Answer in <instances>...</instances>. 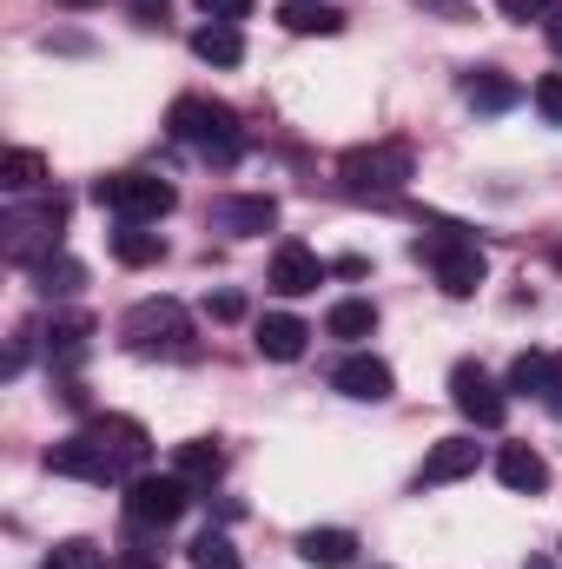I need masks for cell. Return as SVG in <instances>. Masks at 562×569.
Here are the masks:
<instances>
[{"label":"cell","instance_id":"cell-2","mask_svg":"<svg viewBox=\"0 0 562 569\" xmlns=\"http://www.w3.org/2000/svg\"><path fill=\"white\" fill-rule=\"evenodd\" d=\"M60 226H67V199L60 192H40V199H13L7 212H0V252L13 259V266H40V259H53L60 252Z\"/></svg>","mask_w":562,"mask_h":569},{"label":"cell","instance_id":"cell-5","mask_svg":"<svg viewBox=\"0 0 562 569\" xmlns=\"http://www.w3.org/2000/svg\"><path fill=\"white\" fill-rule=\"evenodd\" d=\"M93 199H100L120 226H159V219L179 206V192H172L165 179H152V172H107V179H93Z\"/></svg>","mask_w":562,"mask_h":569},{"label":"cell","instance_id":"cell-33","mask_svg":"<svg viewBox=\"0 0 562 569\" xmlns=\"http://www.w3.org/2000/svg\"><path fill=\"white\" fill-rule=\"evenodd\" d=\"M239 311H245V298H239V291H219V298H212V318H225V325H232Z\"/></svg>","mask_w":562,"mask_h":569},{"label":"cell","instance_id":"cell-28","mask_svg":"<svg viewBox=\"0 0 562 569\" xmlns=\"http://www.w3.org/2000/svg\"><path fill=\"white\" fill-rule=\"evenodd\" d=\"M192 569H239L232 537H225V530H205V537H192Z\"/></svg>","mask_w":562,"mask_h":569},{"label":"cell","instance_id":"cell-17","mask_svg":"<svg viewBox=\"0 0 562 569\" xmlns=\"http://www.w3.org/2000/svg\"><path fill=\"white\" fill-rule=\"evenodd\" d=\"M172 470H179L192 490H212V483H219V470H225V450H219L212 437H192V443H179V450H172Z\"/></svg>","mask_w":562,"mask_h":569},{"label":"cell","instance_id":"cell-3","mask_svg":"<svg viewBox=\"0 0 562 569\" xmlns=\"http://www.w3.org/2000/svg\"><path fill=\"white\" fill-rule=\"evenodd\" d=\"M338 179L351 199H398L411 179H418V159L404 140H371V146H351L338 159Z\"/></svg>","mask_w":562,"mask_h":569},{"label":"cell","instance_id":"cell-4","mask_svg":"<svg viewBox=\"0 0 562 569\" xmlns=\"http://www.w3.org/2000/svg\"><path fill=\"white\" fill-rule=\"evenodd\" d=\"M172 140L192 146V152L212 159V166H239L245 127H239V113L219 107V100H179V107H172Z\"/></svg>","mask_w":562,"mask_h":569},{"label":"cell","instance_id":"cell-20","mask_svg":"<svg viewBox=\"0 0 562 569\" xmlns=\"http://www.w3.org/2000/svg\"><path fill=\"white\" fill-rule=\"evenodd\" d=\"M87 338H93V325H87L80 311L53 318V325H47V351H53V365H67V371H73V365L87 358Z\"/></svg>","mask_w":562,"mask_h":569},{"label":"cell","instance_id":"cell-26","mask_svg":"<svg viewBox=\"0 0 562 569\" xmlns=\"http://www.w3.org/2000/svg\"><path fill=\"white\" fill-rule=\"evenodd\" d=\"M40 179H47V166H40V152H27V146H13V152L0 159V186H7L13 199H20V192H33Z\"/></svg>","mask_w":562,"mask_h":569},{"label":"cell","instance_id":"cell-31","mask_svg":"<svg viewBox=\"0 0 562 569\" xmlns=\"http://www.w3.org/2000/svg\"><path fill=\"white\" fill-rule=\"evenodd\" d=\"M120 569H165V557H159V550L145 543V530H133V543L120 550Z\"/></svg>","mask_w":562,"mask_h":569},{"label":"cell","instance_id":"cell-29","mask_svg":"<svg viewBox=\"0 0 562 569\" xmlns=\"http://www.w3.org/2000/svg\"><path fill=\"white\" fill-rule=\"evenodd\" d=\"M40 569H107V557H100L87 537H67V543H53V550H47V563H40Z\"/></svg>","mask_w":562,"mask_h":569},{"label":"cell","instance_id":"cell-11","mask_svg":"<svg viewBox=\"0 0 562 569\" xmlns=\"http://www.w3.org/2000/svg\"><path fill=\"white\" fill-rule=\"evenodd\" d=\"M324 259L311 252V246H298V239H284L279 252H272V272H265V284L279 291V298H304V291H318L324 284Z\"/></svg>","mask_w":562,"mask_h":569},{"label":"cell","instance_id":"cell-37","mask_svg":"<svg viewBox=\"0 0 562 569\" xmlns=\"http://www.w3.org/2000/svg\"><path fill=\"white\" fill-rule=\"evenodd\" d=\"M530 569H556V563H543V557H536V563H530Z\"/></svg>","mask_w":562,"mask_h":569},{"label":"cell","instance_id":"cell-30","mask_svg":"<svg viewBox=\"0 0 562 569\" xmlns=\"http://www.w3.org/2000/svg\"><path fill=\"white\" fill-rule=\"evenodd\" d=\"M530 100H536V113H543L550 127H562V73H543V80L530 87Z\"/></svg>","mask_w":562,"mask_h":569},{"label":"cell","instance_id":"cell-6","mask_svg":"<svg viewBox=\"0 0 562 569\" xmlns=\"http://www.w3.org/2000/svg\"><path fill=\"white\" fill-rule=\"evenodd\" d=\"M192 497H199V490H192L179 470H165V477L140 470V477L127 483V523L145 530V537H159V530H172V523L192 510Z\"/></svg>","mask_w":562,"mask_h":569},{"label":"cell","instance_id":"cell-19","mask_svg":"<svg viewBox=\"0 0 562 569\" xmlns=\"http://www.w3.org/2000/svg\"><path fill=\"white\" fill-rule=\"evenodd\" d=\"M192 53H199L205 67H239V60H245V33L225 27V20H205V27L192 33Z\"/></svg>","mask_w":562,"mask_h":569},{"label":"cell","instance_id":"cell-32","mask_svg":"<svg viewBox=\"0 0 562 569\" xmlns=\"http://www.w3.org/2000/svg\"><path fill=\"white\" fill-rule=\"evenodd\" d=\"M199 13H205V20H225V27H239V20L252 13V0H199Z\"/></svg>","mask_w":562,"mask_h":569},{"label":"cell","instance_id":"cell-10","mask_svg":"<svg viewBox=\"0 0 562 569\" xmlns=\"http://www.w3.org/2000/svg\"><path fill=\"white\" fill-rule=\"evenodd\" d=\"M87 437H93V443H100V450L127 470V483L140 477L145 457H152V437H145L140 418H113V411H107V418H93V425H87Z\"/></svg>","mask_w":562,"mask_h":569},{"label":"cell","instance_id":"cell-25","mask_svg":"<svg viewBox=\"0 0 562 569\" xmlns=\"http://www.w3.org/2000/svg\"><path fill=\"white\" fill-rule=\"evenodd\" d=\"M324 331H331V338H371V331H378V305H364V298H344V305H331Z\"/></svg>","mask_w":562,"mask_h":569},{"label":"cell","instance_id":"cell-12","mask_svg":"<svg viewBox=\"0 0 562 569\" xmlns=\"http://www.w3.org/2000/svg\"><path fill=\"white\" fill-rule=\"evenodd\" d=\"M331 385H338L351 405H384L398 378H391V365H384V358H371V351H351V358L331 371Z\"/></svg>","mask_w":562,"mask_h":569},{"label":"cell","instance_id":"cell-34","mask_svg":"<svg viewBox=\"0 0 562 569\" xmlns=\"http://www.w3.org/2000/svg\"><path fill=\"white\" fill-rule=\"evenodd\" d=\"M503 13H510V20H543L550 7H543V0H503Z\"/></svg>","mask_w":562,"mask_h":569},{"label":"cell","instance_id":"cell-7","mask_svg":"<svg viewBox=\"0 0 562 569\" xmlns=\"http://www.w3.org/2000/svg\"><path fill=\"white\" fill-rule=\"evenodd\" d=\"M418 259L436 272V284H443L450 298H470V291L483 284V272H490V259H483V246H476L470 232H423Z\"/></svg>","mask_w":562,"mask_h":569},{"label":"cell","instance_id":"cell-18","mask_svg":"<svg viewBox=\"0 0 562 569\" xmlns=\"http://www.w3.org/2000/svg\"><path fill=\"white\" fill-rule=\"evenodd\" d=\"M298 557L311 569H351L358 563V537L351 530H304L298 537Z\"/></svg>","mask_w":562,"mask_h":569},{"label":"cell","instance_id":"cell-14","mask_svg":"<svg viewBox=\"0 0 562 569\" xmlns=\"http://www.w3.org/2000/svg\"><path fill=\"white\" fill-rule=\"evenodd\" d=\"M212 219H219V232L252 239V232H272V226H279V199H265V192H252V199H219Z\"/></svg>","mask_w":562,"mask_h":569},{"label":"cell","instance_id":"cell-16","mask_svg":"<svg viewBox=\"0 0 562 569\" xmlns=\"http://www.w3.org/2000/svg\"><path fill=\"white\" fill-rule=\"evenodd\" d=\"M496 477H503L510 490H523V497L550 490V463H543L530 443H503V450H496Z\"/></svg>","mask_w":562,"mask_h":569},{"label":"cell","instance_id":"cell-8","mask_svg":"<svg viewBox=\"0 0 562 569\" xmlns=\"http://www.w3.org/2000/svg\"><path fill=\"white\" fill-rule=\"evenodd\" d=\"M450 405H456L476 430H496L510 418V398H503V385H496L483 365H456V371H450Z\"/></svg>","mask_w":562,"mask_h":569},{"label":"cell","instance_id":"cell-27","mask_svg":"<svg viewBox=\"0 0 562 569\" xmlns=\"http://www.w3.org/2000/svg\"><path fill=\"white\" fill-rule=\"evenodd\" d=\"M80 279H87V272H80L67 252H53V259H40V266H33V284H40L47 298H67V291H80Z\"/></svg>","mask_w":562,"mask_h":569},{"label":"cell","instance_id":"cell-15","mask_svg":"<svg viewBox=\"0 0 562 569\" xmlns=\"http://www.w3.org/2000/svg\"><path fill=\"white\" fill-rule=\"evenodd\" d=\"M304 345H311V325H304V318H291V311L259 318V351H265L272 365H298V358H304Z\"/></svg>","mask_w":562,"mask_h":569},{"label":"cell","instance_id":"cell-22","mask_svg":"<svg viewBox=\"0 0 562 569\" xmlns=\"http://www.w3.org/2000/svg\"><path fill=\"white\" fill-rule=\"evenodd\" d=\"M463 93H470V107H483V113H503V107H516L523 93H516V80H503V73H490V67H476L470 80H463Z\"/></svg>","mask_w":562,"mask_h":569},{"label":"cell","instance_id":"cell-21","mask_svg":"<svg viewBox=\"0 0 562 569\" xmlns=\"http://www.w3.org/2000/svg\"><path fill=\"white\" fill-rule=\"evenodd\" d=\"M279 20L291 33H344V13H338L331 0H284Z\"/></svg>","mask_w":562,"mask_h":569},{"label":"cell","instance_id":"cell-36","mask_svg":"<svg viewBox=\"0 0 562 569\" xmlns=\"http://www.w3.org/2000/svg\"><path fill=\"white\" fill-rule=\"evenodd\" d=\"M133 13H140L145 27H152V20H159V13H165V0H133Z\"/></svg>","mask_w":562,"mask_h":569},{"label":"cell","instance_id":"cell-13","mask_svg":"<svg viewBox=\"0 0 562 569\" xmlns=\"http://www.w3.org/2000/svg\"><path fill=\"white\" fill-rule=\"evenodd\" d=\"M476 437H436L430 443V457H423V470H418V490H436V483H456V477H470L476 470Z\"/></svg>","mask_w":562,"mask_h":569},{"label":"cell","instance_id":"cell-9","mask_svg":"<svg viewBox=\"0 0 562 569\" xmlns=\"http://www.w3.org/2000/svg\"><path fill=\"white\" fill-rule=\"evenodd\" d=\"M47 470H53V477H80V483H127V470H120L87 430L67 437V443H53V450H47Z\"/></svg>","mask_w":562,"mask_h":569},{"label":"cell","instance_id":"cell-23","mask_svg":"<svg viewBox=\"0 0 562 569\" xmlns=\"http://www.w3.org/2000/svg\"><path fill=\"white\" fill-rule=\"evenodd\" d=\"M550 378H556V358H550V351H523V358L510 365V378H503V391H523V398H543V391H550Z\"/></svg>","mask_w":562,"mask_h":569},{"label":"cell","instance_id":"cell-38","mask_svg":"<svg viewBox=\"0 0 562 569\" xmlns=\"http://www.w3.org/2000/svg\"><path fill=\"white\" fill-rule=\"evenodd\" d=\"M73 7H87V0H73Z\"/></svg>","mask_w":562,"mask_h":569},{"label":"cell","instance_id":"cell-1","mask_svg":"<svg viewBox=\"0 0 562 569\" xmlns=\"http://www.w3.org/2000/svg\"><path fill=\"white\" fill-rule=\"evenodd\" d=\"M120 345L133 358H165V365H192L199 358V331H192V311L179 298H140L120 318Z\"/></svg>","mask_w":562,"mask_h":569},{"label":"cell","instance_id":"cell-24","mask_svg":"<svg viewBox=\"0 0 562 569\" xmlns=\"http://www.w3.org/2000/svg\"><path fill=\"white\" fill-rule=\"evenodd\" d=\"M113 259H120V266H159V259H165V239L145 232V226H120V232H113Z\"/></svg>","mask_w":562,"mask_h":569},{"label":"cell","instance_id":"cell-35","mask_svg":"<svg viewBox=\"0 0 562 569\" xmlns=\"http://www.w3.org/2000/svg\"><path fill=\"white\" fill-rule=\"evenodd\" d=\"M543 405H550V418L562 425V358H556V378H550V391H543Z\"/></svg>","mask_w":562,"mask_h":569}]
</instances>
